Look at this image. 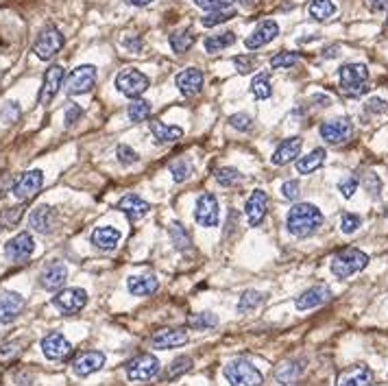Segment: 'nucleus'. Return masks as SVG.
I'll return each instance as SVG.
<instances>
[{
  "mask_svg": "<svg viewBox=\"0 0 388 386\" xmlns=\"http://www.w3.org/2000/svg\"><path fill=\"white\" fill-rule=\"evenodd\" d=\"M323 212L312 203H297L290 208L288 216H286V227L297 238H308L312 233L318 231V227L323 225Z\"/></svg>",
  "mask_w": 388,
  "mask_h": 386,
  "instance_id": "obj_1",
  "label": "nucleus"
},
{
  "mask_svg": "<svg viewBox=\"0 0 388 386\" xmlns=\"http://www.w3.org/2000/svg\"><path fill=\"white\" fill-rule=\"evenodd\" d=\"M366 264H368V256L364 254V251H360L356 247H347L332 258L329 268L339 279H347L351 275L360 273L362 268H366Z\"/></svg>",
  "mask_w": 388,
  "mask_h": 386,
  "instance_id": "obj_2",
  "label": "nucleus"
},
{
  "mask_svg": "<svg viewBox=\"0 0 388 386\" xmlns=\"http://www.w3.org/2000/svg\"><path fill=\"white\" fill-rule=\"evenodd\" d=\"M339 83L345 96H364L368 92V68L364 63H345L339 72Z\"/></svg>",
  "mask_w": 388,
  "mask_h": 386,
  "instance_id": "obj_3",
  "label": "nucleus"
},
{
  "mask_svg": "<svg viewBox=\"0 0 388 386\" xmlns=\"http://www.w3.org/2000/svg\"><path fill=\"white\" fill-rule=\"evenodd\" d=\"M225 378L229 386H262L264 376L260 369L247 358H233L225 364Z\"/></svg>",
  "mask_w": 388,
  "mask_h": 386,
  "instance_id": "obj_4",
  "label": "nucleus"
},
{
  "mask_svg": "<svg viewBox=\"0 0 388 386\" xmlns=\"http://www.w3.org/2000/svg\"><path fill=\"white\" fill-rule=\"evenodd\" d=\"M150 86V79L138 68H125L116 75V90L127 98H140Z\"/></svg>",
  "mask_w": 388,
  "mask_h": 386,
  "instance_id": "obj_5",
  "label": "nucleus"
},
{
  "mask_svg": "<svg viewBox=\"0 0 388 386\" xmlns=\"http://www.w3.org/2000/svg\"><path fill=\"white\" fill-rule=\"evenodd\" d=\"M63 44H65V40L61 36V31L57 26H46L38 36L36 44H33V53H36L38 59L48 61L59 53V50L63 48Z\"/></svg>",
  "mask_w": 388,
  "mask_h": 386,
  "instance_id": "obj_6",
  "label": "nucleus"
},
{
  "mask_svg": "<svg viewBox=\"0 0 388 386\" xmlns=\"http://www.w3.org/2000/svg\"><path fill=\"white\" fill-rule=\"evenodd\" d=\"M194 221L199 227H218L221 223V208H218V199L212 192H203L196 199Z\"/></svg>",
  "mask_w": 388,
  "mask_h": 386,
  "instance_id": "obj_7",
  "label": "nucleus"
},
{
  "mask_svg": "<svg viewBox=\"0 0 388 386\" xmlns=\"http://www.w3.org/2000/svg\"><path fill=\"white\" fill-rule=\"evenodd\" d=\"M96 65L92 63H86V65H79L75 68L65 81V92L70 96H79V94H88L94 86H96Z\"/></svg>",
  "mask_w": 388,
  "mask_h": 386,
  "instance_id": "obj_8",
  "label": "nucleus"
},
{
  "mask_svg": "<svg viewBox=\"0 0 388 386\" xmlns=\"http://www.w3.org/2000/svg\"><path fill=\"white\" fill-rule=\"evenodd\" d=\"M42 186H44V173L36 169V171H26L15 177L11 192L18 201H29L42 190Z\"/></svg>",
  "mask_w": 388,
  "mask_h": 386,
  "instance_id": "obj_9",
  "label": "nucleus"
},
{
  "mask_svg": "<svg viewBox=\"0 0 388 386\" xmlns=\"http://www.w3.org/2000/svg\"><path fill=\"white\" fill-rule=\"evenodd\" d=\"M160 373V360L150 354H142L127 364V380L129 382H148Z\"/></svg>",
  "mask_w": 388,
  "mask_h": 386,
  "instance_id": "obj_10",
  "label": "nucleus"
},
{
  "mask_svg": "<svg viewBox=\"0 0 388 386\" xmlns=\"http://www.w3.org/2000/svg\"><path fill=\"white\" fill-rule=\"evenodd\" d=\"M320 138H323L327 144L332 146H341L345 142L351 140L353 136V125L349 118H334V121H327L320 125Z\"/></svg>",
  "mask_w": 388,
  "mask_h": 386,
  "instance_id": "obj_11",
  "label": "nucleus"
},
{
  "mask_svg": "<svg viewBox=\"0 0 388 386\" xmlns=\"http://www.w3.org/2000/svg\"><path fill=\"white\" fill-rule=\"evenodd\" d=\"M86 304H88V293L83 288H65L53 297V306L63 314H77L86 308Z\"/></svg>",
  "mask_w": 388,
  "mask_h": 386,
  "instance_id": "obj_12",
  "label": "nucleus"
},
{
  "mask_svg": "<svg viewBox=\"0 0 388 386\" xmlns=\"http://www.w3.org/2000/svg\"><path fill=\"white\" fill-rule=\"evenodd\" d=\"M33 251H36V240H33V236L29 231H20L18 236H13L7 245H5V256L7 260L15 262V264H22L26 262Z\"/></svg>",
  "mask_w": 388,
  "mask_h": 386,
  "instance_id": "obj_13",
  "label": "nucleus"
},
{
  "mask_svg": "<svg viewBox=\"0 0 388 386\" xmlns=\"http://www.w3.org/2000/svg\"><path fill=\"white\" fill-rule=\"evenodd\" d=\"M42 351H44V356L48 360L61 362V360H68L70 358L72 345L68 343V339H65L61 332H50L48 337L42 339Z\"/></svg>",
  "mask_w": 388,
  "mask_h": 386,
  "instance_id": "obj_14",
  "label": "nucleus"
},
{
  "mask_svg": "<svg viewBox=\"0 0 388 386\" xmlns=\"http://www.w3.org/2000/svg\"><path fill=\"white\" fill-rule=\"evenodd\" d=\"M63 79H65V70L61 68V65H50V68L46 70L44 75V81H42V90H40V105H50L55 100L59 88L63 86Z\"/></svg>",
  "mask_w": 388,
  "mask_h": 386,
  "instance_id": "obj_15",
  "label": "nucleus"
},
{
  "mask_svg": "<svg viewBox=\"0 0 388 386\" xmlns=\"http://www.w3.org/2000/svg\"><path fill=\"white\" fill-rule=\"evenodd\" d=\"M266 212H268V194L262 188H256L247 199V206H245V216H247L249 227H258L264 221Z\"/></svg>",
  "mask_w": 388,
  "mask_h": 386,
  "instance_id": "obj_16",
  "label": "nucleus"
},
{
  "mask_svg": "<svg viewBox=\"0 0 388 386\" xmlns=\"http://www.w3.org/2000/svg\"><path fill=\"white\" fill-rule=\"evenodd\" d=\"M24 297L20 293L13 291H0V323L7 325L11 321L20 316V312L24 310Z\"/></svg>",
  "mask_w": 388,
  "mask_h": 386,
  "instance_id": "obj_17",
  "label": "nucleus"
},
{
  "mask_svg": "<svg viewBox=\"0 0 388 386\" xmlns=\"http://www.w3.org/2000/svg\"><path fill=\"white\" fill-rule=\"evenodd\" d=\"M65 279H68V268H65L63 262L59 260H53V262H48L44 268H42V273H40V286L44 291H59Z\"/></svg>",
  "mask_w": 388,
  "mask_h": 386,
  "instance_id": "obj_18",
  "label": "nucleus"
},
{
  "mask_svg": "<svg viewBox=\"0 0 388 386\" xmlns=\"http://www.w3.org/2000/svg\"><path fill=\"white\" fill-rule=\"evenodd\" d=\"M175 86L181 92V96L192 98L203 90V72L199 68H185L175 77Z\"/></svg>",
  "mask_w": 388,
  "mask_h": 386,
  "instance_id": "obj_19",
  "label": "nucleus"
},
{
  "mask_svg": "<svg viewBox=\"0 0 388 386\" xmlns=\"http://www.w3.org/2000/svg\"><path fill=\"white\" fill-rule=\"evenodd\" d=\"M279 36V26L275 20H264L256 26V31L251 33V36H247L245 40V48L249 50H258L266 44H271L275 38Z\"/></svg>",
  "mask_w": 388,
  "mask_h": 386,
  "instance_id": "obj_20",
  "label": "nucleus"
},
{
  "mask_svg": "<svg viewBox=\"0 0 388 386\" xmlns=\"http://www.w3.org/2000/svg\"><path fill=\"white\" fill-rule=\"evenodd\" d=\"M105 364V354L103 351H83L79 354L72 362V371L79 376V378H88L96 371H100Z\"/></svg>",
  "mask_w": 388,
  "mask_h": 386,
  "instance_id": "obj_21",
  "label": "nucleus"
},
{
  "mask_svg": "<svg viewBox=\"0 0 388 386\" xmlns=\"http://www.w3.org/2000/svg\"><path fill=\"white\" fill-rule=\"evenodd\" d=\"M329 299H332L329 286H325V284H316V286L308 288L306 293H301L295 299V306H297V310H312V308L327 304Z\"/></svg>",
  "mask_w": 388,
  "mask_h": 386,
  "instance_id": "obj_22",
  "label": "nucleus"
},
{
  "mask_svg": "<svg viewBox=\"0 0 388 386\" xmlns=\"http://www.w3.org/2000/svg\"><path fill=\"white\" fill-rule=\"evenodd\" d=\"M150 343L157 349H175L188 343V332L181 327H162L150 337Z\"/></svg>",
  "mask_w": 388,
  "mask_h": 386,
  "instance_id": "obj_23",
  "label": "nucleus"
},
{
  "mask_svg": "<svg viewBox=\"0 0 388 386\" xmlns=\"http://www.w3.org/2000/svg\"><path fill=\"white\" fill-rule=\"evenodd\" d=\"M29 225L36 229L38 233H53L55 225H57V210L50 206H40L31 212L29 216Z\"/></svg>",
  "mask_w": 388,
  "mask_h": 386,
  "instance_id": "obj_24",
  "label": "nucleus"
},
{
  "mask_svg": "<svg viewBox=\"0 0 388 386\" xmlns=\"http://www.w3.org/2000/svg\"><path fill=\"white\" fill-rule=\"evenodd\" d=\"M373 382V371L366 364H353L336 378V386H371Z\"/></svg>",
  "mask_w": 388,
  "mask_h": 386,
  "instance_id": "obj_25",
  "label": "nucleus"
},
{
  "mask_svg": "<svg viewBox=\"0 0 388 386\" xmlns=\"http://www.w3.org/2000/svg\"><path fill=\"white\" fill-rule=\"evenodd\" d=\"M301 148H303V140L299 136L288 138V140H281V144L275 148L271 162L275 166H286V164H290V162H297L301 157Z\"/></svg>",
  "mask_w": 388,
  "mask_h": 386,
  "instance_id": "obj_26",
  "label": "nucleus"
},
{
  "mask_svg": "<svg viewBox=\"0 0 388 386\" xmlns=\"http://www.w3.org/2000/svg\"><path fill=\"white\" fill-rule=\"evenodd\" d=\"M116 208L121 210L129 218V221H140V218H144L150 212V206L146 203L142 196H138V194H125L116 203Z\"/></svg>",
  "mask_w": 388,
  "mask_h": 386,
  "instance_id": "obj_27",
  "label": "nucleus"
},
{
  "mask_svg": "<svg viewBox=\"0 0 388 386\" xmlns=\"http://www.w3.org/2000/svg\"><path fill=\"white\" fill-rule=\"evenodd\" d=\"M121 236L123 233L116 227H96L90 236V242L100 251H114L118 242H121Z\"/></svg>",
  "mask_w": 388,
  "mask_h": 386,
  "instance_id": "obj_28",
  "label": "nucleus"
},
{
  "mask_svg": "<svg viewBox=\"0 0 388 386\" xmlns=\"http://www.w3.org/2000/svg\"><path fill=\"white\" fill-rule=\"evenodd\" d=\"M127 286H129V293H131V295H136V297H148V295L157 293L160 279H157L155 275H131L129 281H127Z\"/></svg>",
  "mask_w": 388,
  "mask_h": 386,
  "instance_id": "obj_29",
  "label": "nucleus"
},
{
  "mask_svg": "<svg viewBox=\"0 0 388 386\" xmlns=\"http://www.w3.org/2000/svg\"><path fill=\"white\" fill-rule=\"evenodd\" d=\"M303 373V360H284L279 366H275V382L281 386H290L299 380Z\"/></svg>",
  "mask_w": 388,
  "mask_h": 386,
  "instance_id": "obj_30",
  "label": "nucleus"
},
{
  "mask_svg": "<svg viewBox=\"0 0 388 386\" xmlns=\"http://www.w3.org/2000/svg\"><path fill=\"white\" fill-rule=\"evenodd\" d=\"M325 157H327L325 148H314V150H310L308 155H303L295 162V169H297L299 175H310L325 164Z\"/></svg>",
  "mask_w": 388,
  "mask_h": 386,
  "instance_id": "obj_31",
  "label": "nucleus"
},
{
  "mask_svg": "<svg viewBox=\"0 0 388 386\" xmlns=\"http://www.w3.org/2000/svg\"><path fill=\"white\" fill-rule=\"evenodd\" d=\"M150 133L155 136L157 144H171V142H177V140L183 138V129L181 127L166 125V123H160V121L150 123Z\"/></svg>",
  "mask_w": 388,
  "mask_h": 386,
  "instance_id": "obj_32",
  "label": "nucleus"
},
{
  "mask_svg": "<svg viewBox=\"0 0 388 386\" xmlns=\"http://www.w3.org/2000/svg\"><path fill=\"white\" fill-rule=\"evenodd\" d=\"M194 42H196V36H194L192 26H183V29H177L171 33V48L177 55L188 53V50L194 46Z\"/></svg>",
  "mask_w": 388,
  "mask_h": 386,
  "instance_id": "obj_33",
  "label": "nucleus"
},
{
  "mask_svg": "<svg viewBox=\"0 0 388 386\" xmlns=\"http://www.w3.org/2000/svg\"><path fill=\"white\" fill-rule=\"evenodd\" d=\"M308 13L316 22H327L329 18L336 15V5L332 3V0H312L308 7Z\"/></svg>",
  "mask_w": 388,
  "mask_h": 386,
  "instance_id": "obj_34",
  "label": "nucleus"
},
{
  "mask_svg": "<svg viewBox=\"0 0 388 386\" xmlns=\"http://www.w3.org/2000/svg\"><path fill=\"white\" fill-rule=\"evenodd\" d=\"M233 42H235V33L233 31H223V33H218V36L205 38L203 46H205V50L210 55H216V53H221V50L229 48Z\"/></svg>",
  "mask_w": 388,
  "mask_h": 386,
  "instance_id": "obj_35",
  "label": "nucleus"
},
{
  "mask_svg": "<svg viewBox=\"0 0 388 386\" xmlns=\"http://www.w3.org/2000/svg\"><path fill=\"white\" fill-rule=\"evenodd\" d=\"M214 179H216L218 186H223V188H235V186H240L245 177L240 175V171L229 169V166H223V169H218L214 173Z\"/></svg>",
  "mask_w": 388,
  "mask_h": 386,
  "instance_id": "obj_36",
  "label": "nucleus"
},
{
  "mask_svg": "<svg viewBox=\"0 0 388 386\" xmlns=\"http://www.w3.org/2000/svg\"><path fill=\"white\" fill-rule=\"evenodd\" d=\"M190 369H192V358H190V356H179L177 360H173L171 364L166 366L164 380H166V382H173V380L181 378L183 373H188Z\"/></svg>",
  "mask_w": 388,
  "mask_h": 386,
  "instance_id": "obj_37",
  "label": "nucleus"
},
{
  "mask_svg": "<svg viewBox=\"0 0 388 386\" xmlns=\"http://www.w3.org/2000/svg\"><path fill=\"white\" fill-rule=\"evenodd\" d=\"M251 92H253V96L260 98V100L271 98V94H273L271 75H268V72H260V75L253 77V81H251Z\"/></svg>",
  "mask_w": 388,
  "mask_h": 386,
  "instance_id": "obj_38",
  "label": "nucleus"
},
{
  "mask_svg": "<svg viewBox=\"0 0 388 386\" xmlns=\"http://www.w3.org/2000/svg\"><path fill=\"white\" fill-rule=\"evenodd\" d=\"M127 116L131 123H142L150 118V103L144 98H133V103L127 107Z\"/></svg>",
  "mask_w": 388,
  "mask_h": 386,
  "instance_id": "obj_39",
  "label": "nucleus"
},
{
  "mask_svg": "<svg viewBox=\"0 0 388 386\" xmlns=\"http://www.w3.org/2000/svg\"><path fill=\"white\" fill-rule=\"evenodd\" d=\"M194 173V166L188 157H177L173 164H171V175L177 183H183V181H188Z\"/></svg>",
  "mask_w": 388,
  "mask_h": 386,
  "instance_id": "obj_40",
  "label": "nucleus"
},
{
  "mask_svg": "<svg viewBox=\"0 0 388 386\" xmlns=\"http://www.w3.org/2000/svg\"><path fill=\"white\" fill-rule=\"evenodd\" d=\"M168 233H171V240H173L175 249H179V251L190 249L192 238H190L188 229H185L181 223H171V227H168Z\"/></svg>",
  "mask_w": 388,
  "mask_h": 386,
  "instance_id": "obj_41",
  "label": "nucleus"
},
{
  "mask_svg": "<svg viewBox=\"0 0 388 386\" xmlns=\"http://www.w3.org/2000/svg\"><path fill=\"white\" fill-rule=\"evenodd\" d=\"M24 216V206H15V208H7L0 212V229H11L15 227Z\"/></svg>",
  "mask_w": 388,
  "mask_h": 386,
  "instance_id": "obj_42",
  "label": "nucleus"
},
{
  "mask_svg": "<svg viewBox=\"0 0 388 386\" xmlns=\"http://www.w3.org/2000/svg\"><path fill=\"white\" fill-rule=\"evenodd\" d=\"M231 18H235V11L231 7H227V9H218V11H208V15L201 18V24L203 26H218V24H223Z\"/></svg>",
  "mask_w": 388,
  "mask_h": 386,
  "instance_id": "obj_43",
  "label": "nucleus"
},
{
  "mask_svg": "<svg viewBox=\"0 0 388 386\" xmlns=\"http://www.w3.org/2000/svg\"><path fill=\"white\" fill-rule=\"evenodd\" d=\"M188 325L194 327L196 332H203V330H210V327L218 325V316L212 314V312H201V314H194V316L188 318Z\"/></svg>",
  "mask_w": 388,
  "mask_h": 386,
  "instance_id": "obj_44",
  "label": "nucleus"
},
{
  "mask_svg": "<svg viewBox=\"0 0 388 386\" xmlns=\"http://www.w3.org/2000/svg\"><path fill=\"white\" fill-rule=\"evenodd\" d=\"M264 301V295L262 293H258V291H247L242 297H240V301H238V310L240 312H249V310H256L260 304Z\"/></svg>",
  "mask_w": 388,
  "mask_h": 386,
  "instance_id": "obj_45",
  "label": "nucleus"
},
{
  "mask_svg": "<svg viewBox=\"0 0 388 386\" xmlns=\"http://www.w3.org/2000/svg\"><path fill=\"white\" fill-rule=\"evenodd\" d=\"M299 61V55L297 53H290V50H284V53H277L273 59H271V65L275 70H286V68H293V65Z\"/></svg>",
  "mask_w": 388,
  "mask_h": 386,
  "instance_id": "obj_46",
  "label": "nucleus"
},
{
  "mask_svg": "<svg viewBox=\"0 0 388 386\" xmlns=\"http://www.w3.org/2000/svg\"><path fill=\"white\" fill-rule=\"evenodd\" d=\"M20 354H22V343L20 341H11V343L0 345V362H11Z\"/></svg>",
  "mask_w": 388,
  "mask_h": 386,
  "instance_id": "obj_47",
  "label": "nucleus"
},
{
  "mask_svg": "<svg viewBox=\"0 0 388 386\" xmlns=\"http://www.w3.org/2000/svg\"><path fill=\"white\" fill-rule=\"evenodd\" d=\"M116 155H118V162L125 164V166H133V164H138V160H140V155L129 144H121V146H118L116 148Z\"/></svg>",
  "mask_w": 388,
  "mask_h": 386,
  "instance_id": "obj_48",
  "label": "nucleus"
},
{
  "mask_svg": "<svg viewBox=\"0 0 388 386\" xmlns=\"http://www.w3.org/2000/svg\"><path fill=\"white\" fill-rule=\"evenodd\" d=\"M360 225H362V218H360L358 214L345 212V214L341 216V229H343V233H353Z\"/></svg>",
  "mask_w": 388,
  "mask_h": 386,
  "instance_id": "obj_49",
  "label": "nucleus"
},
{
  "mask_svg": "<svg viewBox=\"0 0 388 386\" xmlns=\"http://www.w3.org/2000/svg\"><path fill=\"white\" fill-rule=\"evenodd\" d=\"M20 105L15 103V100H9V103L3 107V111H0V118H3V123H7V125H13L15 121L20 118Z\"/></svg>",
  "mask_w": 388,
  "mask_h": 386,
  "instance_id": "obj_50",
  "label": "nucleus"
},
{
  "mask_svg": "<svg viewBox=\"0 0 388 386\" xmlns=\"http://www.w3.org/2000/svg\"><path fill=\"white\" fill-rule=\"evenodd\" d=\"M279 192H281V196H284L286 201H297V199H299V194H301V183H299L297 179L284 181Z\"/></svg>",
  "mask_w": 388,
  "mask_h": 386,
  "instance_id": "obj_51",
  "label": "nucleus"
},
{
  "mask_svg": "<svg viewBox=\"0 0 388 386\" xmlns=\"http://www.w3.org/2000/svg\"><path fill=\"white\" fill-rule=\"evenodd\" d=\"M235 3V0H194V5L205 9V11H218V9H227Z\"/></svg>",
  "mask_w": 388,
  "mask_h": 386,
  "instance_id": "obj_52",
  "label": "nucleus"
},
{
  "mask_svg": "<svg viewBox=\"0 0 388 386\" xmlns=\"http://www.w3.org/2000/svg\"><path fill=\"white\" fill-rule=\"evenodd\" d=\"M229 125L238 131H251L253 129V118L247 114H233L229 116Z\"/></svg>",
  "mask_w": 388,
  "mask_h": 386,
  "instance_id": "obj_53",
  "label": "nucleus"
},
{
  "mask_svg": "<svg viewBox=\"0 0 388 386\" xmlns=\"http://www.w3.org/2000/svg\"><path fill=\"white\" fill-rule=\"evenodd\" d=\"M358 179L356 177H345V179H341L339 181V190H341V194L345 196V199H351L353 194H356V190H358Z\"/></svg>",
  "mask_w": 388,
  "mask_h": 386,
  "instance_id": "obj_54",
  "label": "nucleus"
},
{
  "mask_svg": "<svg viewBox=\"0 0 388 386\" xmlns=\"http://www.w3.org/2000/svg\"><path fill=\"white\" fill-rule=\"evenodd\" d=\"M364 186H366V190L371 192V196H373V199L380 196L382 181H380V177H378L375 173H366V177H364Z\"/></svg>",
  "mask_w": 388,
  "mask_h": 386,
  "instance_id": "obj_55",
  "label": "nucleus"
},
{
  "mask_svg": "<svg viewBox=\"0 0 388 386\" xmlns=\"http://www.w3.org/2000/svg\"><path fill=\"white\" fill-rule=\"evenodd\" d=\"M81 118H83V109H81L79 105L72 103L68 109H65V118H63V123H65V127H72V125H77Z\"/></svg>",
  "mask_w": 388,
  "mask_h": 386,
  "instance_id": "obj_56",
  "label": "nucleus"
},
{
  "mask_svg": "<svg viewBox=\"0 0 388 386\" xmlns=\"http://www.w3.org/2000/svg\"><path fill=\"white\" fill-rule=\"evenodd\" d=\"M364 109L368 114H384L388 109V103H386V100H382V98H371V100H366Z\"/></svg>",
  "mask_w": 388,
  "mask_h": 386,
  "instance_id": "obj_57",
  "label": "nucleus"
},
{
  "mask_svg": "<svg viewBox=\"0 0 388 386\" xmlns=\"http://www.w3.org/2000/svg\"><path fill=\"white\" fill-rule=\"evenodd\" d=\"M123 46H127L129 50H131V53H140V50H142V40L140 38H129V40H125L123 42Z\"/></svg>",
  "mask_w": 388,
  "mask_h": 386,
  "instance_id": "obj_58",
  "label": "nucleus"
},
{
  "mask_svg": "<svg viewBox=\"0 0 388 386\" xmlns=\"http://www.w3.org/2000/svg\"><path fill=\"white\" fill-rule=\"evenodd\" d=\"M235 65L240 68V72H251V70H253V59L238 57V59H235Z\"/></svg>",
  "mask_w": 388,
  "mask_h": 386,
  "instance_id": "obj_59",
  "label": "nucleus"
},
{
  "mask_svg": "<svg viewBox=\"0 0 388 386\" xmlns=\"http://www.w3.org/2000/svg\"><path fill=\"white\" fill-rule=\"evenodd\" d=\"M371 11H388V0H368Z\"/></svg>",
  "mask_w": 388,
  "mask_h": 386,
  "instance_id": "obj_60",
  "label": "nucleus"
},
{
  "mask_svg": "<svg viewBox=\"0 0 388 386\" xmlns=\"http://www.w3.org/2000/svg\"><path fill=\"white\" fill-rule=\"evenodd\" d=\"M129 5H133V7H146L148 5V0H127Z\"/></svg>",
  "mask_w": 388,
  "mask_h": 386,
  "instance_id": "obj_61",
  "label": "nucleus"
},
{
  "mask_svg": "<svg viewBox=\"0 0 388 386\" xmlns=\"http://www.w3.org/2000/svg\"><path fill=\"white\" fill-rule=\"evenodd\" d=\"M240 3H242V5L247 7V5H251V0H240Z\"/></svg>",
  "mask_w": 388,
  "mask_h": 386,
  "instance_id": "obj_62",
  "label": "nucleus"
},
{
  "mask_svg": "<svg viewBox=\"0 0 388 386\" xmlns=\"http://www.w3.org/2000/svg\"><path fill=\"white\" fill-rule=\"evenodd\" d=\"M148 3H153V0H148Z\"/></svg>",
  "mask_w": 388,
  "mask_h": 386,
  "instance_id": "obj_63",
  "label": "nucleus"
},
{
  "mask_svg": "<svg viewBox=\"0 0 388 386\" xmlns=\"http://www.w3.org/2000/svg\"><path fill=\"white\" fill-rule=\"evenodd\" d=\"M386 216H388V210H386Z\"/></svg>",
  "mask_w": 388,
  "mask_h": 386,
  "instance_id": "obj_64",
  "label": "nucleus"
}]
</instances>
